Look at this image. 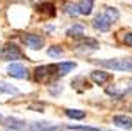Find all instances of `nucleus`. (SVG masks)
<instances>
[{
	"mask_svg": "<svg viewBox=\"0 0 132 131\" xmlns=\"http://www.w3.org/2000/svg\"><path fill=\"white\" fill-rule=\"evenodd\" d=\"M94 63L113 71H132V57L127 59H104V60H93Z\"/></svg>",
	"mask_w": 132,
	"mask_h": 131,
	"instance_id": "obj_1",
	"label": "nucleus"
},
{
	"mask_svg": "<svg viewBox=\"0 0 132 131\" xmlns=\"http://www.w3.org/2000/svg\"><path fill=\"white\" fill-rule=\"evenodd\" d=\"M0 59L5 62H11V60H19L24 59V52L21 51V47H18L13 43H6L3 47H0Z\"/></svg>",
	"mask_w": 132,
	"mask_h": 131,
	"instance_id": "obj_2",
	"label": "nucleus"
},
{
	"mask_svg": "<svg viewBox=\"0 0 132 131\" xmlns=\"http://www.w3.org/2000/svg\"><path fill=\"white\" fill-rule=\"evenodd\" d=\"M21 40L27 47L33 49V51H39V49L44 47V38L36 33H24L21 37Z\"/></svg>",
	"mask_w": 132,
	"mask_h": 131,
	"instance_id": "obj_3",
	"label": "nucleus"
},
{
	"mask_svg": "<svg viewBox=\"0 0 132 131\" xmlns=\"http://www.w3.org/2000/svg\"><path fill=\"white\" fill-rule=\"evenodd\" d=\"M54 73H57V65H41V67L35 68V81L46 82Z\"/></svg>",
	"mask_w": 132,
	"mask_h": 131,
	"instance_id": "obj_4",
	"label": "nucleus"
},
{
	"mask_svg": "<svg viewBox=\"0 0 132 131\" xmlns=\"http://www.w3.org/2000/svg\"><path fill=\"white\" fill-rule=\"evenodd\" d=\"M8 74L11 77H16V79H28L30 71H28V68H25L21 63H11L8 67Z\"/></svg>",
	"mask_w": 132,
	"mask_h": 131,
	"instance_id": "obj_5",
	"label": "nucleus"
},
{
	"mask_svg": "<svg viewBox=\"0 0 132 131\" xmlns=\"http://www.w3.org/2000/svg\"><path fill=\"white\" fill-rule=\"evenodd\" d=\"M110 25H112V21L107 18L104 13H102V14H97L96 19L93 21V27H94L96 30H99V32H107V30L110 28Z\"/></svg>",
	"mask_w": 132,
	"mask_h": 131,
	"instance_id": "obj_6",
	"label": "nucleus"
},
{
	"mask_svg": "<svg viewBox=\"0 0 132 131\" xmlns=\"http://www.w3.org/2000/svg\"><path fill=\"white\" fill-rule=\"evenodd\" d=\"M90 77H91L93 82L102 85V84L107 82V81L112 79V74H110V73H105V71H102V70H94V71H91V76H90Z\"/></svg>",
	"mask_w": 132,
	"mask_h": 131,
	"instance_id": "obj_7",
	"label": "nucleus"
},
{
	"mask_svg": "<svg viewBox=\"0 0 132 131\" xmlns=\"http://www.w3.org/2000/svg\"><path fill=\"white\" fill-rule=\"evenodd\" d=\"M55 5L52 3V2H41V3H38L36 5V11L38 13H41V14H44V16H55Z\"/></svg>",
	"mask_w": 132,
	"mask_h": 131,
	"instance_id": "obj_8",
	"label": "nucleus"
},
{
	"mask_svg": "<svg viewBox=\"0 0 132 131\" xmlns=\"http://www.w3.org/2000/svg\"><path fill=\"white\" fill-rule=\"evenodd\" d=\"M3 125L10 129H16V131H22L25 128V122L19 120V119H14V117H8L3 120Z\"/></svg>",
	"mask_w": 132,
	"mask_h": 131,
	"instance_id": "obj_9",
	"label": "nucleus"
},
{
	"mask_svg": "<svg viewBox=\"0 0 132 131\" xmlns=\"http://www.w3.org/2000/svg\"><path fill=\"white\" fill-rule=\"evenodd\" d=\"M113 123L120 126V128H124V129H130L132 128V119L127 117V115H115L113 117Z\"/></svg>",
	"mask_w": 132,
	"mask_h": 131,
	"instance_id": "obj_10",
	"label": "nucleus"
},
{
	"mask_svg": "<svg viewBox=\"0 0 132 131\" xmlns=\"http://www.w3.org/2000/svg\"><path fill=\"white\" fill-rule=\"evenodd\" d=\"M74 68H76V62H63V63H58L57 65V74L58 76H64V74L71 73Z\"/></svg>",
	"mask_w": 132,
	"mask_h": 131,
	"instance_id": "obj_11",
	"label": "nucleus"
},
{
	"mask_svg": "<svg viewBox=\"0 0 132 131\" xmlns=\"http://www.w3.org/2000/svg\"><path fill=\"white\" fill-rule=\"evenodd\" d=\"M77 49H90V51H96V49H99V43L96 40H91V38H84L82 40V43L77 44Z\"/></svg>",
	"mask_w": 132,
	"mask_h": 131,
	"instance_id": "obj_12",
	"label": "nucleus"
},
{
	"mask_svg": "<svg viewBox=\"0 0 132 131\" xmlns=\"http://www.w3.org/2000/svg\"><path fill=\"white\" fill-rule=\"evenodd\" d=\"M55 129L57 128H52L47 122H36V123H31L27 131H55Z\"/></svg>",
	"mask_w": 132,
	"mask_h": 131,
	"instance_id": "obj_13",
	"label": "nucleus"
},
{
	"mask_svg": "<svg viewBox=\"0 0 132 131\" xmlns=\"http://www.w3.org/2000/svg\"><path fill=\"white\" fill-rule=\"evenodd\" d=\"M93 3H94V0H80V2L77 3L79 10H80V14L88 16L91 13V10H93Z\"/></svg>",
	"mask_w": 132,
	"mask_h": 131,
	"instance_id": "obj_14",
	"label": "nucleus"
},
{
	"mask_svg": "<svg viewBox=\"0 0 132 131\" xmlns=\"http://www.w3.org/2000/svg\"><path fill=\"white\" fill-rule=\"evenodd\" d=\"M104 14L107 16V18L112 21V24H115L118 19H120V11L117 10V8H113V6H109V8H105V11H104Z\"/></svg>",
	"mask_w": 132,
	"mask_h": 131,
	"instance_id": "obj_15",
	"label": "nucleus"
},
{
	"mask_svg": "<svg viewBox=\"0 0 132 131\" xmlns=\"http://www.w3.org/2000/svg\"><path fill=\"white\" fill-rule=\"evenodd\" d=\"M3 93H8V95H16V93H19V90L16 89L14 85H11V84L0 82V95H3Z\"/></svg>",
	"mask_w": 132,
	"mask_h": 131,
	"instance_id": "obj_16",
	"label": "nucleus"
},
{
	"mask_svg": "<svg viewBox=\"0 0 132 131\" xmlns=\"http://www.w3.org/2000/svg\"><path fill=\"white\" fill-rule=\"evenodd\" d=\"M66 115L69 119H74V120H82L85 119V112L84 111H79V109H66Z\"/></svg>",
	"mask_w": 132,
	"mask_h": 131,
	"instance_id": "obj_17",
	"label": "nucleus"
},
{
	"mask_svg": "<svg viewBox=\"0 0 132 131\" xmlns=\"http://www.w3.org/2000/svg\"><path fill=\"white\" fill-rule=\"evenodd\" d=\"M64 13L66 14H69V16H77V14H80V10H79V5H76V3H64Z\"/></svg>",
	"mask_w": 132,
	"mask_h": 131,
	"instance_id": "obj_18",
	"label": "nucleus"
},
{
	"mask_svg": "<svg viewBox=\"0 0 132 131\" xmlns=\"http://www.w3.org/2000/svg\"><path fill=\"white\" fill-rule=\"evenodd\" d=\"M66 35L68 37H80V35H84V27L82 25H72V27H69L68 30H66Z\"/></svg>",
	"mask_w": 132,
	"mask_h": 131,
	"instance_id": "obj_19",
	"label": "nucleus"
},
{
	"mask_svg": "<svg viewBox=\"0 0 132 131\" xmlns=\"http://www.w3.org/2000/svg\"><path fill=\"white\" fill-rule=\"evenodd\" d=\"M47 55H51V57H61L63 55V47L61 46H51L47 49Z\"/></svg>",
	"mask_w": 132,
	"mask_h": 131,
	"instance_id": "obj_20",
	"label": "nucleus"
},
{
	"mask_svg": "<svg viewBox=\"0 0 132 131\" xmlns=\"http://www.w3.org/2000/svg\"><path fill=\"white\" fill-rule=\"evenodd\" d=\"M71 129H79V131H99L97 128H93V126H69Z\"/></svg>",
	"mask_w": 132,
	"mask_h": 131,
	"instance_id": "obj_21",
	"label": "nucleus"
},
{
	"mask_svg": "<svg viewBox=\"0 0 132 131\" xmlns=\"http://www.w3.org/2000/svg\"><path fill=\"white\" fill-rule=\"evenodd\" d=\"M123 43H124L126 46H130V47H132V32H130V33H126V35H124Z\"/></svg>",
	"mask_w": 132,
	"mask_h": 131,
	"instance_id": "obj_22",
	"label": "nucleus"
},
{
	"mask_svg": "<svg viewBox=\"0 0 132 131\" xmlns=\"http://www.w3.org/2000/svg\"><path fill=\"white\" fill-rule=\"evenodd\" d=\"M124 92H118V90H113V89H107V95H110V96H121Z\"/></svg>",
	"mask_w": 132,
	"mask_h": 131,
	"instance_id": "obj_23",
	"label": "nucleus"
},
{
	"mask_svg": "<svg viewBox=\"0 0 132 131\" xmlns=\"http://www.w3.org/2000/svg\"><path fill=\"white\" fill-rule=\"evenodd\" d=\"M127 93H132V87H130V89H127V90H124V95H127Z\"/></svg>",
	"mask_w": 132,
	"mask_h": 131,
	"instance_id": "obj_24",
	"label": "nucleus"
},
{
	"mask_svg": "<svg viewBox=\"0 0 132 131\" xmlns=\"http://www.w3.org/2000/svg\"><path fill=\"white\" fill-rule=\"evenodd\" d=\"M2 120H3V119H2V115H0V122H2Z\"/></svg>",
	"mask_w": 132,
	"mask_h": 131,
	"instance_id": "obj_25",
	"label": "nucleus"
},
{
	"mask_svg": "<svg viewBox=\"0 0 132 131\" xmlns=\"http://www.w3.org/2000/svg\"><path fill=\"white\" fill-rule=\"evenodd\" d=\"M0 11H2V10H0Z\"/></svg>",
	"mask_w": 132,
	"mask_h": 131,
	"instance_id": "obj_26",
	"label": "nucleus"
}]
</instances>
